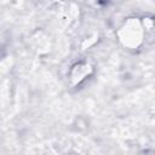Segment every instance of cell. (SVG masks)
Here are the masks:
<instances>
[{
  "label": "cell",
  "mask_w": 155,
  "mask_h": 155,
  "mask_svg": "<svg viewBox=\"0 0 155 155\" xmlns=\"http://www.w3.org/2000/svg\"><path fill=\"white\" fill-rule=\"evenodd\" d=\"M145 27L143 19L138 17H128L116 30L119 42L128 50L139 48L145 40Z\"/></svg>",
  "instance_id": "6da1fadb"
},
{
  "label": "cell",
  "mask_w": 155,
  "mask_h": 155,
  "mask_svg": "<svg viewBox=\"0 0 155 155\" xmlns=\"http://www.w3.org/2000/svg\"><path fill=\"white\" fill-rule=\"evenodd\" d=\"M93 71V68L87 62H79L74 64L69 71V80L73 86H78L84 82Z\"/></svg>",
  "instance_id": "7a4b0ae2"
}]
</instances>
